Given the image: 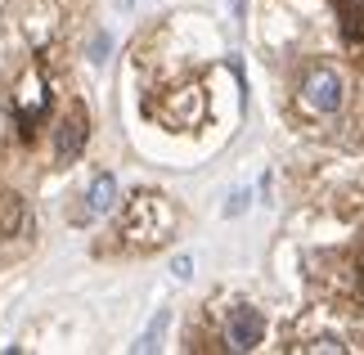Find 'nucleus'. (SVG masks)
<instances>
[{"label": "nucleus", "instance_id": "obj_2", "mask_svg": "<svg viewBox=\"0 0 364 355\" xmlns=\"http://www.w3.org/2000/svg\"><path fill=\"white\" fill-rule=\"evenodd\" d=\"M301 104L311 112H338L342 108V77L333 68H315L301 81Z\"/></svg>", "mask_w": 364, "mask_h": 355}, {"label": "nucleus", "instance_id": "obj_9", "mask_svg": "<svg viewBox=\"0 0 364 355\" xmlns=\"http://www.w3.org/2000/svg\"><path fill=\"white\" fill-rule=\"evenodd\" d=\"M193 275V261L189 257H176V279H189Z\"/></svg>", "mask_w": 364, "mask_h": 355}, {"label": "nucleus", "instance_id": "obj_3", "mask_svg": "<svg viewBox=\"0 0 364 355\" xmlns=\"http://www.w3.org/2000/svg\"><path fill=\"white\" fill-rule=\"evenodd\" d=\"M265 342V315L257 306H234L225 324V346L230 351H257Z\"/></svg>", "mask_w": 364, "mask_h": 355}, {"label": "nucleus", "instance_id": "obj_4", "mask_svg": "<svg viewBox=\"0 0 364 355\" xmlns=\"http://www.w3.org/2000/svg\"><path fill=\"white\" fill-rule=\"evenodd\" d=\"M86 131H90V126H86V112H81V108H73L59 122V131H54V158H59V166L81 158V149H86Z\"/></svg>", "mask_w": 364, "mask_h": 355}, {"label": "nucleus", "instance_id": "obj_5", "mask_svg": "<svg viewBox=\"0 0 364 355\" xmlns=\"http://www.w3.org/2000/svg\"><path fill=\"white\" fill-rule=\"evenodd\" d=\"M117 207V180L113 176H95L90 194H86V216H104Z\"/></svg>", "mask_w": 364, "mask_h": 355}, {"label": "nucleus", "instance_id": "obj_11", "mask_svg": "<svg viewBox=\"0 0 364 355\" xmlns=\"http://www.w3.org/2000/svg\"><path fill=\"white\" fill-rule=\"evenodd\" d=\"M346 5H360V0H346Z\"/></svg>", "mask_w": 364, "mask_h": 355}, {"label": "nucleus", "instance_id": "obj_7", "mask_svg": "<svg viewBox=\"0 0 364 355\" xmlns=\"http://www.w3.org/2000/svg\"><path fill=\"white\" fill-rule=\"evenodd\" d=\"M301 351H342L338 337H315V342H301Z\"/></svg>", "mask_w": 364, "mask_h": 355}, {"label": "nucleus", "instance_id": "obj_10", "mask_svg": "<svg viewBox=\"0 0 364 355\" xmlns=\"http://www.w3.org/2000/svg\"><path fill=\"white\" fill-rule=\"evenodd\" d=\"M113 5H131V0H113Z\"/></svg>", "mask_w": 364, "mask_h": 355}, {"label": "nucleus", "instance_id": "obj_6", "mask_svg": "<svg viewBox=\"0 0 364 355\" xmlns=\"http://www.w3.org/2000/svg\"><path fill=\"white\" fill-rule=\"evenodd\" d=\"M162 329H166V310H162V315L149 324V333H144V337L135 342V351H153V346H158V337H162Z\"/></svg>", "mask_w": 364, "mask_h": 355}, {"label": "nucleus", "instance_id": "obj_8", "mask_svg": "<svg viewBox=\"0 0 364 355\" xmlns=\"http://www.w3.org/2000/svg\"><path fill=\"white\" fill-rule=\"evenodd\" d=\"M243 207H247V194H234L225 203V216H243Z\"/></svg>", "mask_w": 364, "mask_h": 355}, {"label": "nucleus", "instance_id": "obj_1", "mask_svg": "<svg viewBox=\"0 0 364 355\" xmlns=\"http://www.w3.org/2000/svg\"><path fill=\"white\" fill-rule=\"evenodd\" d=\"M171 230H176V207L166 203L162 194H135L122 211V234H126V243H135V248L162 243Z\"/></svg>", "mask_w": 364, "mask_h": 355}]
</instances>
